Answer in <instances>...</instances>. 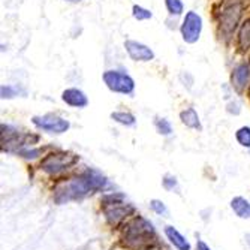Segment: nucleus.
Instances as JSON below:
<instances>
[{"label": "nucleus", "mask_w": 250, "mask_h": 250, "mask_svg": "<svg viewBox=\"0 0 250 250\" xmlns=\"http://www.w3.org/2000/svg\"><path fill=\"white\" fill-rule=\"evenodd\" d=\"M106 186H108L106 177L98 169L88 168L78 177L67 180L64 183H60L54 189V201L57 204H66L71 201L83 199L84 196L93 192L104 190Z\"/></svg>", "instance_id": "nucleus-1"}, {"label": "nucleus", "mask_w": 250, "mask_h": 250, "mask_svg": "<svg viewBox=\"0 0 250 250\" xmlns=\"http://www.w3.org/2000/svg\"><path fill=\"white\" fill-rule=\"evenodd\" d=\"M122 241L123 246L130 250H148L157 243L156 229L148 219L143 216H135L126 223Z\"/></svg>", "instance_id": "nucleus-2"}, {"label": "nucleus", "mask_w": 250, "mask_h": 250, "mask_svg": "<svg viewBox=\"0 0 250 250\" xmlns=\"http://www.w3.org/2000/svg\"><path fill=\"white\" fill-rule=\"evenodd\" d=\"M101 208L106 222L117 228L129 216L135 214V207L125 199L123 193H108L101 199Z\"/></svg>", "instance_id": "nucleus-3"}, {"label": "nucleus", "mask_w": 250, "mask_h": 250, "mask_svg": "<svg viewBox=\"0 0 250 250\" xmlns=\"http://www.w3.org/2000/svg\"><path fill=\"white\" fill-rule=\"evenodd\" d=\"M243 0H222L217 18H219V30L225 39H229L234 32L238 29L240 20L243 15Z\"/></svg>", "instance_id": "nucleus-4"}, {"label": "nucleus", "mask_w": 250, "mask_h": 250, "mask_svg": "<svg viewBox=\"0 0 250 250\" xmlns=\"http://www.w3.org/2000/svg\"><path fill=\"white\" fill-rule=\"evenodd\" d=\"M0 135H2V151L3 153L18 154L22 148L33 147L39 141L38 135L22 133L9 125H2V133Z\"/></svg>", "instance_id": "nucleus-5"}, {"label": "nucleus", "mask_w": 250, "mask_h": 250, "mask_svg": "<svg viewBox=\"0 0 250 250\" xmlns=\"http://www.w3.org/2000/svg\"><path fill=\"white\" fill-rule=\"evenodd\" d=\"M78 161L80 157L75 153L57 150L45 156L39 164V168L48 175H59L67 169H71Z\"/></svg>", "instance_id": "nucleus-6"}, {"label": "nucleus", "mask_w": 250, "mask_h": 250, "mask_svg": "<svg viewBox=\"0 0 250 250\" xmlns=\"http://www.w3.org/2000/svg\"><path fill=\"white\" fill-rule=\"evenodd\" d=\"M102 80L105 85L111 90L112 93H120V95H132L135 90V81L130 75H127L123 71L117 69H109L105 71L102 75Z\"/></svg>", "instance_id": "nucleus-7"}, {"label": "nucleus", "mask_w": 250, "mask_h": 250, "mask_svg": "<svg viewBox=\"0 0 250 250\" xmlns=\"http://www.w3.org/2000/svg\"><path fill=\"white\" fill-rule=\"evenodd\" d=\"M202 17L195 12V11H189L186 12L185 18H183V22H181V27H180V32H181V38L186 43H195L198 42V39L201 38V33H202Z\"/></svg>", "instance_id": "nucleus-8"}, {"label": "nucleus", "mask_w": 250, "mask_h": 250, "mask_svg": "<svg viewBox=\"0 0 250 250\" xmlns=\"http://www.w3.org/2000/svg\"><path fill=\"white\" fill-rule=\"evenodd\" d=\"M32 123L43 130V132H48V133H64L69 130L71 127V123L64 120L63 117L60 116H56V114H45V116H35L32 119Z\"/></svg>", "instance_id": "nucleus-9"}, {"label": "nucleus", "mask_w": 250, "mask_h": 250, "mask_svg": "<svg viewBox=\"0 0 250 250\" xmlns=\"http://www.w3.org/2000/svg\"><path fill=\"white\" fill-rule=\"evenodd\" d=\"M125 50L129 54V57L135 62H151L154 59V53L146 43H141L138 41L127 39L125 41Z\"/></svg>", "instance_id": "nucleus-10"}, {"label": "nucleus", "mask_w": 250, "mask_h": 250, "mask_svg": "<svg viewBox=\"0 0 250 250\" xmlns=\"http://www.w3.org/2000/svg\"><path fill=\"white\" fill-rule=\"evenodd\" d=\"M62 101L72 108H85L88 105V99H87L85 93L83 90L75 88V87L66 88L62 93Z\"/></svg>", "instance_id": "nucleus-11"}, {"label": "nucleus", "mask_w": 250, "mask_h": 250, "mask_svg": "<svg viewBox=\"0 0 250 250\" xmlns=\"http://www.w3.org/2000/svg\"><path fill=\"white\" fill-rule=\"evenodd\" d=\"M250 81V64L249 63H240L238 66L234 67L232 75H231V83L235 90L241 92L249 85Z\"/></svg>", "instance_id": "nucleus-12"}, {"label": "nucleus", "mask_w": 250, "mask_h": 250, "mask_svg": "<svg viewBox=\"0 0 250 250\" xmlns=\"http://www.w3.org/2000/svg\"><path fill=\"white\" fill-rule=\"evenodd\" d=\"M165 235L177 250H190L189 240L174 226H165Z\"/></svg>", "instance_id": "nucleus-13"}, {"label": "nucleus", "mask_w": 250, "mask_h": 250, "mask_svg": "<svg viewBox=\"0 0 250 250\" xmlns=\"http://www.w3.org/2000/svg\"><path fill=\"white\" fill-rule=\"evenodd\" d=\"M180 120L186 127L195 129V130H202V125L199 120V116L195 108H186L185 111L180 112Z\"/></svg>", "instance_id": "nucleus-14"}, {"label": "nucleus", "mask_w": 250, "mask_h": 250, "mask_svg": "<svg viewBox=\"0 0 250 250\" xmlns=\"http://www.w3.org/2000/svg\"><path fill=\"white\" fill-rule=\"evenodd\" d=\"M231 208L240 219H250V201L243 196H235L231 201Z\"/></svg>", "instance_id": "nucleus-15"}, {"label": "nucleus", "mask_w": 250, "mask_h": 250, "mask_svg": "<svg viewBox=\"0 0 250 250\" xmlns=\"http://www.w3.org/2000/svg\"><path fill=\"white\" fill-rule=\"evenodd\" d=\"M237 43L243 51L250 50V18H247L240 26L237 33Z\"/></svg>", "instance_id": "nucleus-16"}, {"label": "nucleus", "mask_w": 250, "mask_h": 250, "mask_svg": "<svg viewBox=\"0 0 250 250\" xmlns=\"http://www.w3.org/2000/svg\"><path fill=\"white\" fill-rule=\"evenodd\" d=\"M111 119L114 120L116 123L122 125V126H126V127H130V126H135L136 123V119L133 114L127 111H114L111 112Z\"/></svg>", "instance_id": "nucleus-17"}, {"label": "nucleus", "mask_w": 250, "mask_h": 250, "mask_svg": "<svg viewBox=\"0 0 250 250\" xmlns=\"http://www.w3.org/2000/svg\"><path fill=\"white\" fill-rule=\"evenodd\" d=\"M22 95H26V90L21 88L20 85L17 84H8V85H2L0 87V96H2V99H12V98H17Z\"/></svg>", "instance_id": "nucleus-18"}, {"label": "nucleus", "mask_w": 250, "mask_h": 250, "mask_svg": "<svg viewBox=\"0 0 250 250\" xmlns=\"http://www.w3.org/2000/svg\"><path fill=\"white\" fill-rule=\"evenodd\" d=\"M235 140L237 143L244 147V148H250V127L249 126H243L235 132Z\"/></svg>", "instance_id": "nucleus-19"}, {"label": "nucleus", "mask_w": 250, "mask_h": 250, "mask_svg": "<svg viewBox=\"0 0 250 250\" xmlns=\"http://www.w3.org/2000/svg\"><path fill=\"white\" fill-rule=\"evenodd\" d=\"M165 6H167V11L169 12V15H172V17H180L185 12V5L181 0H165Z\"/></svg>", "instance_id": "nucleus-20"}, {"label": "nucleus", "mask_w": 250, "mask_h": 250, "mask_svg": "<svg viewBox=\"0 0 250 250\" xmlns=\"http://www.w3.org/2000/svg\"><path fill=\"white\" fill-rule=\"evenodd\" d=\"M154 126H156V130L161 135H164V136H168V135L172 133V126H171V123L167 119L156 117L154 119Z\"/></svg>", "instance_id": "nucleus-21"}, {"label": "nucleus", "mask_w": 250, "mask_h": 250, "mask_svg": "<svg viewBox=\"0 0 250 250\" xmlns=\"http://www.w3.org/2000/svg\"><path fill=\"white\" fill-rule=\"evenodd\" d=\"M132 15L135 20H138V21H146V20H150L153 17V12L140 6V5H133L132 8Z\"/></svg>", "instance_id": "nucleus-22"}, {"label": "nucleus", "mask_w": 250, "mask_h": 250, "mask_svg": "<svg viewBox=\"0 0 250 250\" xmlns=\"http://www.w3.org/2000/svg\"><path fill=\"white\" fill-rule=\"evenodd\" d=\"M162 185H164V188H165L168 192H174V190L178 189V181H177V178H175L174 175H171V174H167V175L164 177Z\"/></svg>", "instance_id": "nucleus-23"}, {"label": "nucleus", "mask_w": 250, "mask_h": 250, "mask_svg": "<svg viewBox=\"0 0 250 250\" xmlns=\"http://www.w3.org/2000/svg\"><path fill=\"white\" fill-rule=\"evenodd\" d=\"M150 207H151V210L156 213V214H159V216H167L168 214V208H167V206L162 202V201H159V199H153L151 202H150Z\"/></svg>", "instance_id": "nucleus-24"}, {"label": "nucleus", "mask_w": 250, "mask_h": 250, "mask_svg": "<svg viewBox=\"0 0 250 250\" xmlns=\"http://www.w3.org/2000/svg\"><path fill=\"white\" fill-rule=\"evenodd\" d=\"M41 154V150L39 148H35V147H27V148H22L18 156L24 157V159H36L38 156Z\"/></svg>", "instance_id": "nucleus-25"}, {"label": "nucleus", "mask_w": 250, "mask_h": 250, "mask_svg": "<svg viewBox=\"0 0 250 250\" xmlns=\"http://www.w3.org/2000/svg\"><path fill=\"white\" fill-rule=\"evenodd\" d=\"M196 250H211V249H210V246H208L206 241L198 240V241H196Z\"/></svg>", "instance_id": "nucleus-26"}, {"label": "nucleus", "mask_w": 250, "mask_h": 250, "mask_svg": "<svg viewBox=\"0 0 250 250\" xmlns=\"http://www.w3.org/2000/svg\"><path fill=\"white\" fill-rule=\"evenodd\" d=\"M244 240H246V243H247V246L250 247V234H246V237H244Z\"/></svg>", "instance_id": "nucleus-27"}, {"label": "nucleus", "mask_w": 250, "mask_h": 250, "mask_svg": "<svg viewBox=\"0 0 250 250\" xmlns=\"http://www.w3.org/2000/svg\"><path fill=\"white\" fill-rule=\"evenodd\" d=\"M66 2H72V3H77V2H83V0H66Z\"/></svg>", "instance_id": "nucleus-28"}, {"label": "nucleus", "mask_w": 250, "mask_h": 250, "mask_svg": "<svg viewBox=\"0 0 250 250\" xmlns=\"http://www.w3.org/2000/svg\"><path fill=\"white\" fill-rule=\"evenodd\" d=\"M247 95H249V98H250V87H249V92H247Z\"/></svg>", "instance_id": "nucleus-29"}]
</instances>
